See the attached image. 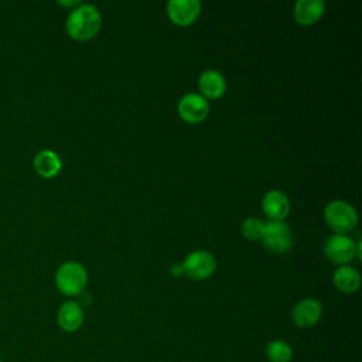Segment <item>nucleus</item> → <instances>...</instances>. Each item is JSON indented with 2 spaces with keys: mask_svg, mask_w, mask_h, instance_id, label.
<instances>
[{
  "mask_svg": "<svg viewBox=\"0 0 362 362\" xmlns=\"http://www.w3.org/2000/svg\"><path fill=\"white\" fill-rule=\"evenodd\" d=\"M102 16L99 10L89 3L79 4L66 17L65 28L68 34L75 40H89L100 28Z\"/></svg>",
  "mask_w": 362,
  "mask_h": 362,
  "instance_id": "1",
  "label": "nucleus"
},
{
  "mask_svg": "<svg viewBox=\"0 0 362 362\" xmlns=\"http://www.w3.org/2000/svg\"><path fill=\"white\" fill-rule=\"evenodd\" d=\"M88 281L85 267L74 260L62 263L55 273V286L64 296L74 297L82 293Z\"/></svg>",
  "mask_w": 362,
  "mask_h": 362,
  "instance_id": "2",
  "label": "nucleus"
},
{
  "mask_svg": "<svg viewBox=\"0 0 362 362\" xmlns=\"http://www.w3.org/2000/svg\"><path fill=\"white\" fill-rule=\"evenodd\" d=\"M324 216L327 223L337 233H346L356 226L358 215L355 208L342 199H334L325 205Z\"/></svg>",
  "mask_w": 362,
  "mask_h": 362,
  "instance_id": "3",
  "label": "nucleus"
},
{
  "mask_svg": "<svg viewBox=\"0 0 362 362\" xmlns=\"http://www.w3.org/2000/svg\"><path fill=\"white\" fill-rule=\"evenodd\" d=\"M266 247L273 252H287L293 243V233L284 221L264 222L263 233L260 238Z\"/></svg>",
  "mask_w": 362,
  "mask_h": 362,
  "instance_id": "4",
  "label": "nucleus"
},
{
  "mask_svg": "<svg viewBox=\"0 0 362 362\" xmlns=\"http://www.w3.org/2000/svg\"><path fill=\"white\" fill-rule=\"evenodd\" d=\"M359 250V245L351 236L344 233H335L325 240L324 252L329 260L338 264H345L352 260Z\"/></svg>",
  "mask_w": 362,
  "mask_h": 362,
  "instance_id": "5",
  "label": "nucleus"
},
{
  "mask_svg": "<svg viewBox=\"0 0 362 362\" xmlns=\"http://www.w3.org/2000/svg\"><path fill=\"white\" fill-rule=\"evenodd\" d=\"M216 260L212 253L206 250H194L182 262V270L189 277L199 280L211 276L215 272Z\"/></svg>",
  "mask_w": 362,
  "mask_h": 362,
  "instance_id": "6",
  "label": "nucleus"
},
{
  "mask_svg": "<svg viewBox=\"0 0 362 362\" xmlns=\"http://www.w3.org/2000/svg\"><path fill=\"white\" fill-rule=\"evenodd\" d=\"M208 112H209V105L205 96L199 93L189 92L181 96V99L178 100V113L184 120L189 123H197L204 120Z\"/></svg>",
  "mask_w": 362,
  "mask_h": 362,
  "instance_id": "7",
  "label": "nucleus"
},
{
  "mask_svg": "<svg viewBox=\"0 0 362 362\" xmlns=\"http://www.w3.org/2000/svg\"><path fill=\"white\" fill-rule=\"evenodd\" d=\"M322 314V304L317 298H303L291 310L293 322L300 328L315 325Z\"/></svg>",
  "mask_w": 362,
  "mask_h": 362,
  "instance_id": "8",
  "label": "nucleus"
},
{
  "mask_svg": "<svg viewBox=\"0 0 362 362\" xmlns=\"http://www.w3.org/2000/svg\"><path fill=\"white\" fill-rule=\"evenodd\" d=\"M85 320L83 308L78 301L68 300L62 303L57 313V322L59 328L68 334L78 331Z\"/></svg>",
  "mask_w": 362,
  "mask_h": 362,
  "instance_id": "9",
  "label": "nucleus"
},
{
  "mask_svg": "<svg viewBox=\"0 0 362 362\" xmlns=\"http://www.w3.org/2000/svg\"><path fill=\"white\" fill-rule=\"evenodd\" d=\"M199 0H170L167 3L168 17L178 25L191 24L199 14Z\"/></svg>",
  "mask_w": 362,
  "mask_h": 362,
  "instance_id": "10",
  "label": "nucleus"
},
{
  "mask_svg": "<svg viewBox=\"0 0 362 362\" xmlns=\"http://www.w3.org/2000/svg\"><path fill=\"white\" fill-rule=\"evenodd\" d=\"M262 208L272 221H283L290 209L287 195L280 189H270L263 195Z\"/></svg>",
  "mask_w": 362,
  "mask_h": 362,
  "instance_id": "11",
  "label": "nucleus"
},
{
  "mask_svg": "<svg viewBox=\"0 0 362 362\" xmlns=\"http://www.w3.org/2000/svg\"><path fill=\"white\" fill-rule=\"evenodd\" d=\"M198 85L202 92V96L206 98H219L225 93L226 81L223 75L216 69H206L198 78Z\"/></svg>",
  "mask_w": 362,
  "mask_h": 362,
  "instance_id": "12",
  "label": "nucleus"
},
{
  "mask_svg": "<svg viewBox=\"0 0 362 362\" xmlns=\"http://www.w3.org/2000/svg\"><path fill=\"white\" fill-rule=\"evenodd\" d=\"M61 167H62V163L59 156L49 148L40 150L34 156V170L37 171V174H40L44 178L55 177L59 173Z\"/></svg>",
  "mask_w": 362,
  "mask_h": 362,
  "instance_id": "13",
  "label": "nucleus"
},
{
  "mask_svg": "<svg viewBox=\"0 0 362 362\" xmlns=\"http://www.w3.org/2000/svg\"><path fill=\"white\" fill-rule=\"evenodd\" d=\"M325 3L322 0H298L294 4V17L303 25L315 23L324 13Z\"/></svg>",
  "mask_w": 362,
  "mask_h": 362,
  "instance_id": "14",
  "label": "nucleus"
},
{
  "mask_svg": "<svg viewBox=\"0 0 362 362\" xmlns=\"http://www.w3.org/2000/svg\"><path fill=\"white\" fill-rule=\"evenodd\" d=\"M332 280L335 287L344 293H354L361 286L359 272L349 264H342L338 269H335Z\"/></svg>",
  "mask_w": 362,
  "mask_h": 362,
  "instance_id": "15",
  "label": "nucleus"
},
{
  "mask_svg": "<svg viewBox=\"0 0 362 362\" xmlns=\"http://www.w3.org/2000/svg\"><path fill=\"white\" fill-rule=\"evenodd\" d=\"M266 358L269 362H290L293 358L291 346L283 339H273L266 345Z\"/></svg>",
  "mask_w": 362,
  "mask_h": 362,
  "instance_id": "16",
  "label": "nucleus"
},
{
  "mask_svg": "<svg viewBox=\"0 0 362 362\" xmlns=\"http://www.w3.org/2000/svg\"><path fill=\"white\" fill-rule=\"evenodd\" d=\"M264 222L259 218H246L242 223V233L247 239H260L263 233Z\"/></svg>",
  "mask_w": 362,
  "mask_h": 362,
  "instance_id": "17",
  "label": "nucleus"
},
{
  "mask_svg": "<svg viewBox=\"0 0 362 362\" xmlns=\"http://www.w3.org/2000/svg\"><path fill=\"white\" fill-rule=\"evenodd\" d=\"M171 272H173V274H175V276H178V274H181L184 270H182V264H174L173 267H171Z\"/></svg>",
  "mask_w": 362,
  "mask_h": 362,
  "instance_id": "18",
  "label": "nucleus"
},
{
  "mask_svg": "<svg viewBox=\"0 0 362 362\" xmlns=\"http://www.w3.org/2000/svg\"><path fill=\"white\" fill-rule=\"evenodd\" d=\"M59 3H61V4H68V6H69V4H76L78 1H59Z\"/></svg>",
  "mask_w": 362,
  "mask_h": 362,
  "instance_id": "19",
  "label": "nucleus"
},
{
  "mask_svg": "<svg viewBox=\"0 0 362 362\" xmlns=\"http://www.w3.org/2000/svg\"><path fill=\"white\" fill-rule=\"evenodd\" d=\"M0 362H3V361H1V359H0Z\"/></svg>",
  "mask_w": 362,
  "mask_h": 362,
  "instance_id": "20",
  "label": "nucleus"
}]
</instances>
